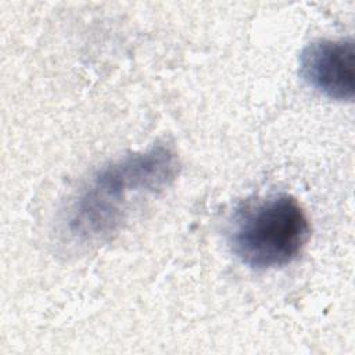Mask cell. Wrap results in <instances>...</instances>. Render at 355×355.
<instances>
[{
  "instance_id": "6da1fadb",
  "label": "cell",
  "mask_w": 355,
  "mask_h": 355,
  "mask_svg": "<svg viewBox=\"0 0 355 355\" xmlns=\"http://www.w3.org/2000/svg\"><path fill=\"white\" fill-rule=\"evenodd\" d=\"M176 154L164 144L132 153L101 166L69 207L67 233L79 245L111 240L137 196L155 194L178 176Z\"/></svg>"
},
{
  "instance_id": "7a4b0ae2",
  "label": "cell",
  "mask_w": 355,
  "mask_h": 355,
  "mask_svg": "<svg viewBox=\"0 0 355 355\" xmlns=\"http://www.w3.org/2000/svg\"><path fill=\"white\" fill-rule=\"evenodd\" d=\"M311 236L306 212L298 200L279 193L241 204L230 222L232 252L251 269L266 270L291 263Z\"/></svg>"
},
{
  "instance_id": "3957f363",
  "label": "cell",
  "mask_w": 355,
  "mask_h": 355,
  "mask_svg": "<svg viewBox=\"0 0 355 355\" xmlns=\"http://www.w3.org/2000/svg\"><path fill=\"white\" fill-rule=\"evenodd\" d=\"M355 50L352 39H318L300 55V75L315 90L331 100L354 98Z\"/></svg>"
}]
</instances>
